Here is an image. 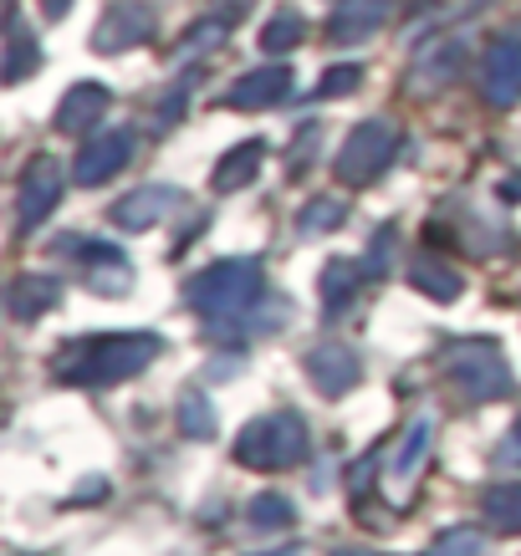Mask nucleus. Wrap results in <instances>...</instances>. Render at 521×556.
<instances>
[{
    "mask_svg": "<svg viewBox=\"0 0 521 556\" xmlns=\"http://www.w3.org/2000/svg\"><path fill=\"white\" fill-rule=\"evenodd\" d=\"M164 342L153 332H102V338L62 342V353L51 357V378L72 388H108L123 378H138L159 357Z\"/></svg>",
    "mask_w": 521,
    "mask_h": 556,
    "instance_id": "1",
    "label": "nucleus"
},
{
    "mask_svg": "<svg viewBox=\"0 0 521 556\" xmlns=\"http://www.w3.org/2000/svg\"><path fill=\"white\" fill-rule=\"evenodd\" d=\"M261 291H266L261 261H220L185 281V306L200 312L210 327H231L261 302Z\"/></svg>",
    "mask_w": 521,
    "mask_h": 556,
    "instance_id": "2",
    "label": "nucleus"
},
{
    "mask_svg": "<svg viewBox=\"0 0 521 556\" xmlns=\"http://www.w3.org/2000/svg\"><path fill=\"white\" fill-rule=\"evenodd\" d=\"M439 372L445 383L460 388V399L471 404H491V399H506L511 393V363H506L501 342L491 338H460L439 353Z\"/></svg>",
    "mask_w": 521,
    "mask_h": 556,
    "instance_id": "3",
    "label": "nucleus"
},
{
    "mask_svg": "<svg viewBox=\"0 0 521 556\" xmlns=\"http://www.w3.org/2000/svg\"><path fill=\"white\" fill-rule=\"evenodd\" d=\"M312 439H307V424L297 414H261V419L246 424V434L236 439V459L246 470H291L302 465Z\"/></svg>",
    "mask_w": 521,
    "mask_h": 556,
    "instance_id": "4",
    "label": "nucleus"
},
{
    "mask_svg": "<svg viewBox=\"0 0 521 556\" xmlns=\"http://www.w3.org/2000/svg\"><path fill=\"white\" fill-rule=\"evenodd\" d=\"M394 153H399V128L384 123V118H369V123H358L353 134H348V143H343V153H337L333 174L343 179V185H373V179L394 164Z\"/></svg>",
    "mask_w": 521,
    "mask_h": 556,
    "instance_id": "5",
    "label": "nucleus"
},
{
    "mask_svg": "<svg viewBox=\"0 0 521 556\" xmlns=\"http://www.w3.org/2000/svg\"><path fill=\"white\" fill-rule=\"evenodd\" d=\"M134 153H138V134H134V128H113V134H98L92 143H83L77 164H72V179H77L83 189L108 185L113 174H123L128 164H134Z\"/></svg>",
    "mask_w": 521,
    "mask_h": 556,
    "instance_id": "6",
    "label": "nucleus"
},
{
    "mask_svg": "<svg viewBox=\"0 0 521 556\" xmlns=\"http://www.w3.org/2000/svg\"><path fill=\"white\" fill-rule=\"evenodd\" d=\"M67 251H77V266H83V287L98 291V296H123L134 287V270H128V255L108 240H62Z\"/></svg>",
    "mask_w": 521,
    "mask_h": 556,
    "instance_id": "7",
    "label": "nucleus"
},
{
    "mask_svg": "<svg viewBox=\"0 0 521 556\" xmlns=\"http://www.w3.org/2000/svg\"><path fill=\"white\" fill-rule=\"evenodd\" d=\"M62 200V164L57 159H32L26 174H21V189H16V219H21V236H32L36 225L57 210Z\"/></svg>",
    "mask_w": 521,
    "mask_h": 556,
    "instance_id": "8",
    "label": "nucleus"
},
{
    "mask_svg": "<svg viewBox=\"0 0 521 556\" xmlns=\"http://www.w3.org/2000/svg\"><path fill=\"white\" fill-rule=\"evenodd\" d=\"M153 36V5L149 0H123V5H108L92 31V47L98 51H134Z\"/></svg>",
    "mask_w": 521,
    "mask_h": 556,
    "instance_id": "9",
    "label": "nucleus"
},
{
    "mask_svg": "<svg viewBox=\"0 0 521 556\" xmlns=\"http://www.w3.org/2000/svg\"><path fill=\"white\" fill-rule=\"evenodd\" d=\"M481 92H486L491 108H517L521 102V41L517 36L491 41L486 62H481Z\"/></svg>",
    "mask_w": 521,
    "mask_h": 556,
    "instance_id": "10",
    "label": "nucleus"
},
{
    "mask_svg": "<svg viewBox=\"0 0 521 556\" xmlns=\"http://www.w3.org/2000/svg\"><path fill=\"white\" fill-rule=\"evenodd\" d=\"M460 67H466V41H460V36H439V41H430V47L414 56L409 87H414V92H435V87L455 83Z\"/></svg>",
    "mask_w": 521,
    "mask_h": 556,
    "instance_id": "11",
    "label": "nucleus"
},
{
    "mask_svg": "<svg viewBox=\"0 0 521 556\" xmlns=\"http://www.w3.org/2000/svg\"><path fill=\"white\" fill-rule=\"evenodd\" d=\"M291 98V67H282V62H271V67H256L246 72L240 83H231V92H225V108H276V102Z\"/></svg>",
    "mask_w": 521,
    "mask_h": 556,
    "instance_id": "12",
    "label": "nucleus"
},
{
    "mask_svg": "<svg viewBox=\"0 0 521 556\" xmlns=\"http://www.w3.org/2000/svg\"><path fill=\"white\" fill-rule=\"evenodd\" d=\"M358 372H363V363H358L353 348H343V342H322V348H312L307 353V378L322 388V393H348V388H358Z\"/></svg>",
    "mask_w": 521,
    "mask_h": 556,
    "instance_id": "13",
    "label": "nucleus"
},
{
    "mask_svg": "<svg viewBox=\"0 0 521 556\" xmlns=\"http://www.w3.org/2000/svg\"><path fill=\"white\" fill-rule=\"evenodd\" d=\"M174 204H179V189L144 185V189H134V194H123V200L113 204V219H119L123 230H153V225H159Z\"/></svg>",
    "mask_w": 521,
    "mask_h": 556,
    "instance_id": "14",
    "label": "nucleus"
},
{
    "mask_svg": "<svg viewBox=\"0 0 521 556\" xmlns=\"http://www.w3.org/2000/svg\"><path fill=\"white\" fill-rule=\"evenodd\" d=\"M388 21V0H348L333 21H327V41L333 47H353V41H369L379 26Z\"/></svg>",
    "mask_w": 521,
    "mask_h": 556,
    "instance_id": "15",
    "label": "nucleus"
},
{
    "mask_svg": "<svg viewBox=\"0 0 521 556\" xmlns=\"http://www.w3.org/2000/svg\"><path fill=\"white\" fill-rule=\"evenodd\" d=\"M108 108H113V92H108V87L102 83H77L67 98H62V108H57V128H62V134H87Z\"/></svg>",
    "mask_w": 521,
    "mask_h": 556,
    "instance_id": "16",
    "label": "nucleus"
},
{
    "mask_svg": "<svg viewBox=\"0 0 521 556\" xmlns=\"http://www.w3.org/2000/svg\"><path fill=\"white\" fill-rule=\"evenodd\" d=\"M404 270H409V287L424 291V296H435V302H455V296L466 291V276H460L450 261H439V255H414Z\"/></svg>",
    "mask_w": 521,
    "mask_h": 556,
    "instance_id": "17",
    "label": "nucleus"
},
{
    "mask_svg": "<svg viewBox=\"0 0 521 556\" xmlns=\"http://www.w3.org/2000/svg\"><path fill=\"white\" fill-rule=\"evenodd\" d=\"M363 281H369V270L353 266V261H327V270H322V312L327 317H343V312H353L358 291H363Z\"/></svg>",
    "mask_w": 521,
    "mask_h": 556,
    "instance_id": "18",
    "label": "nucleus"
},
{
    "mask_svg": "<svg viewBox=\"0 0 521 556\" xmlns=\"http://www.w3.org/2000/svg\"><path fill=\"white\" fill-rule=\"evenodd\" d=\"M62 302V281L57 276H21L16 287H11V317L16 321H36L41 312H51V306Z\"/></svg>",
    "mask_w": 521,
    "mask_h": 556,
    "instance_id": "19",
    "label": "nucleus"
},
{
    "mask_svg": "<svg viewBox=\"0 0 521 556\" xmlns=\"http://www.w3.org/2000/svg\"><path fill=\"white\" fill-rule=\"evenodd\" d=\"M261 159H266V143H261V138H246L240 149H231V153H225V159L215 164V174H210V185H215L220 194H231V189L251 185L256 169H261Z\"/></svg>",
    "mask_w": 521,
    "mask_h": 556,
    "instance_id": "20",
    "label": "nucleus"
},
{
    "mask_svg": "<svg viewBox=\"0 0 521 556\" xmlns=\"http://www.w3.org/2000/svg\"><path fill=\"white\" fill-rule=\"evenodd\" d=\"M5 36H11V47H5V83L16 87V83H26L36 72V62H41V47H36V36H32V26L11 11V26H5Z\"/></svg>",
    "mask_w": 521,
    "mask_h": 556,
    "instance_id": "21",
    "label": "nucleus"
},
{
    "mask_svg": "<svg viewBox=\"0 0 521 556\" xmlns=\"http://www.w3.org/2000/svg\"><path fill=\"white\" fill-rule=\"evenodd\" d=\"M302 41H307V21H302V11H291V5H282V11L261 26V51H266V56H286V51H297Z\"/></svg>",
    "mask_w": 521,
    "mask_h": 556,
    "instance_id": "22",
    "label": "nucleus"
},
{
    "mask_svg": "<svg viewBox=\"0 0 521 556\" xmlns=\"http://www.w3.org/2000/svg\"><path fill=\"white\" fill-rule=\"evenodd\" d=\"M481 510H486L491 531L521 536V485H491L486 495H481Z\"/></svg>",
    "mask_w": 521,
    "mask_h": 556,
    "instance_id": "23",
    "label": "nucleus"
},
{
    "mask_svg": "<svg viewBox=\"0 0 521 556\" xmlns=\"http://www.w3.org/2000/svg\"><path fill=\"white\" fill-rule=\"evenodd\" d=\"M343 219H348V200H343V194H318V200L302 204L297 230H302V236H327V230H337Z\"/></svg>",
    "mask_w": 521,
    "mask_h": 556,
    "instance_id": "24",
    "label": "nucleus"
},
{
    "mask_svg": "<svg viewBox=\"0 0 521 556\" xmlns=\"http://www.w3.org/2000/svg\"><path fill=\"white\" fill-rule=\"evenodd\" d=\"M430 439H435V424H430V419H414V424H409V434H404V444H399V455H394V465H388V475H394V480H409V475L424 465Z\"/></svg>",
    "mask_w": 521,
    "mask_h": 556,
    "instance_id": "25",
    "label": "nucleus"
},
{
    "mask_svg": "<svg viewBox=\"0 0 521 556\" xmlns=\"http://www.w3.org/2000/svg\"><path fill=\"white\" fill-rule=\"evenodd\" d=\"M246 521H251L256 531H276V526H291V521H297V510H291V501H286V495L266 490V495H256L251 506H246Z\"/></svg>",
    "mask_w": 521,
    "mask_h": 556,
    "instance_id": "26",
    "label": "nucleus"
},
{
    "mask_svg": "<svg viewBox=\"0 0 521 556\" xmlns=\"http://www.w3.org/2000/svg\"><path fill=\"white\" fill-rule=\"evenodd\" d=\"M179 429H185L189 439H210V434H215V408H210V399H204L200 388L179 399Z\"/></svg>",
    "mask_w": 521,
    "mask_h": 556,
    "instance_id": "27",
    "label": "nucleus"
},
{
    "mask_svg": "<svg viewBox=\"0 0 521 556\" xmlns=\"http://www.w3.org/2000/svg\"><path fill=\"white\" fill-rule=\"evenodd\" d=\"M225 36H231V21H225V16H210V21H200V26H195L185 41H179V51H174V56H179V62H189L195 51H215Z\"/></svg>",
    "mask_w": 521,
    "mask_h": 556,
    "instance_id": "28",
    "label": "nucleus"
},
{
    "mask_svg": "<svg viewBox=\"0 0 521 556\" xmlns=\"http://www.w3.org/2000/svg\"><path fill=\"white\" fill-rule=\"evenodd\" d=\"M430 556H486V536H481L475 526H455V531L435 536Z\"/></svg>",
    "mask_w": 521,
    "mask_h": 556,
    "instance_id": "29",
    "label": "nucleus"
},
{
    "mask_svg": "<svg viewBox=\"0 0 521 556\" xmlns=\"http://www.w3.org/2000/svg\"><path fill=\"white\" fill-rule=\"evenodd\" d=\"M394 245H399V230H394V225H384V230L373 236V245L363 251V270H369V276H384V270L394 266Z\"/></svg>",
    "mask_w": 521,
    "mask_h": 556,
    "instance_id": "30",
    "label": "nucleus"
},
{
    "mask_svg": "<svg viewBox=\"0 0 521 556\" xmlns=\"http://www.w3.org/2000/svg\"><path fill=\"white\" fill-rule=\"evenodd\" d=\"M363 83V72L348 62V67H333V72H322V83H318V98H343V92H353V87Z\"/></svg>",
    "mask_w": 521,
    "mask_h": 556,
    "instance_id": "31",
    "label": "nucleus"
},
{
    "mask_svg": "<svg viewBox=\"0 0 521 556\" xmlns=\"http://www.w3.org/2000/svg\"><path fill=\"white\" fill-rule=\"evenodd\" d=\"M318 134H322L318 123H307L302 134H297V153L286 159V169H291V174H302L307 164H312V153H318Z\"/></svg>",
    "mask_w": 521,
    "mask_h": 556,
    "instance_id": "32",
    "label": "nucleus"
},
{
    "mask_svg": "<svg viewBox=\"0 0 521 556\" xmlns=\"http://www.w3.org/2000/svg\"><path fill=\"white\" fill-rule=\"evenodd\" d=\"M189 87H195V83H189V77H185V83H179V87H174V92H169L164 102H159V128H174V123L185 118V98H189Z\"/></svg>",
    "mask_w": 521,
    "mask_h": 556,
    "instance_id": "33",
    "label": "nucleus"
},
{
    "mask_svg": "<svg viewBox=\"0 0 521 556\" xmlns=\"http://www.w3.org/2000/svg\"><path fill=\"white\" fill-rule=\"evenodd\" d=\"M41 11H47L51 21H62V16L72 11V0H41Z\"/></svg>",
    "mask_w": 521,
    "mask_h": 556,
    "instance_id": "34",
    "label": "nucleus"
},
{
    "mask_svg": "<svg viewBox=\"0 0 521 556\" xmlns=\"http://www.w3.org/2000/svg\"><path fill=\"white\" fill-rule=\"evenodd\" d=\"M501 200H521V174H511V179L501 185Z\"/></svg>",
    "mask_w": 521,
    "mask_h": 556,
    "instance_id": "35",
    "label": "nucleus"
},
{
    "mask_svg": "<svg viewBox=\"0 0 521 556\" xmlns=\"http://www.w3.org/2000/svg\"><path fill=\"white\" fill-rule=\"evenodd\" d=\"M501 455H506V459H521V419H517V434H511V444H506Z\"/></svg>",
    "mask_w": 521,
    "mask_h": 556,
    "instance_id": "36",
    "label": "nucleus"
},
{
    "mask_svg": "<svg viewBox=\"0 0 521 556\" xmlns=\"http://www.w3.org/2000/svg\"><path fill=\"white\" fill-rule=\"evenodd\" d=\"M98 495H102V480H92V485L77 490V501H98Z\"/></svg>",
    "mask_w": 521,
    "mask_h": 556,
    "instance_id": "37",
    "label": "nucleus"
},
{
    "mask_svg": "<svg viewBox=\"0 0 521 556\" xmlns=\"http://www.w3.org/2000/svg\"><path fill=\"white\" fill-rule=\"evenodd\" d=\"M266 556H302V552H297V546H286V552H266Z\"/></svg>",
    "mask_w": 521,
    "mask_h": 556,
    "instance_id": "38",
    "label": "nucleus"
},
{
    "mask_svg": "<svg viewBox=\"0 0 521 556\" xmlns=\"http://www.w3.org/2000/svg\"><path fill=\"white\" fill-rule=\"evenodd\" d=\"M337 556H379V552H337Z\"/></svg>",
    "mask_w": 521,
    "mask_h": 556,
    "instance_id": "39",
    "label": "nucleus"
},
{
    "mask_svg": "<svg viewBox=\"0 0 521 556\" xmlns=\"http://www.w3.org/2000/svg\"><path fill=\"white\" fill-rule=\"evenodd\" d=\"M475 5H486V0H475Z\"/></svg>",
    "mask_w": 521,
    "mask_h": 556,
    "instance_id": "40",
    "label": "nucleus"
}]
</instances>
